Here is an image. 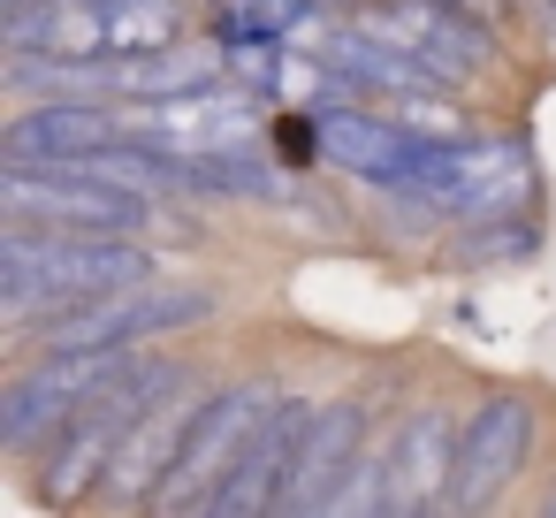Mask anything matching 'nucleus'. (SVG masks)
I'll use <instances>...</instances> for the list:
<instances>
[{"label":"nucleus","instance_id":"nucleus-10","mask_svg":"<svg viewBox=\"0 0 556 518\" xmlns=\"http://www.w3.org/2000/svg\"><path fill=\"white\" fill-rule=\"evenodd\" d=\"M260 130V108L222 92V85H199V92H176V100H146L138 108V138L184 153V161H214V153H244V138Z\"/></svg>","mask_w":556,"mask_h":518},{"label":"nucleus","instance_id":"nucleus-19","mask_svg":"<svg viewBox=\"0 0 556 518\" xmlns=\"http://www.w3.org/2000/svg\"><path fill=\"white\" fill-rule=\"evenodd\" d=\"M533 518H556V488H548V503H541V510H533Z\"/></svg>","mask_w":556,"mask_h":518},{"label":"nucleus","instance_id":"nucleus-1","mask_svg":"<svg viewBox=\"0 0 556 518\" xmlns=\"http://www.w3.org/2000/svg\"><path fill=\"white\" fill-rule=\"evenodd\" d=\"M138 282H153V260L115 229H16L9 222V237H0V298H9L16 320L77 313Z\"/></svg>","mask_w":556,"mask_h":518},{"label":"nucleus","instance_id":"nucleus-14","mask_svg":"<svg viewBox=\"0 0 556 518\" xmlns=\"http://www.w3.org/2000/svg\"><path fill=\"white\" fill-rule=\"evenodd\" d=\"M366 31H381L389 47H404V54H419L442 85H457L472 62H480V31H465V16H450V9H419V0H404V9H381V16H358Z\"/></svg>","mask_w":556,"mask_h":518},{"label":"nucleus","instance_id":"nucleus-15","mask_svg":"<svg viewBox=\"0 0 556 518\" xmlns=\"http://www.w3.org/2000/svg\"><path fill=\"white\" fill-rule=\"evenodd\" d=\"M450 465H457V434L442 412H412L404 434L389 442V510L412 518L434 488H450Z\"/></svg>","mask_w":556,"mask_h":518},{"label":"nucleus","instance_id":"nucleus-8","mask_svg":"<svg viewBox=\"0 0 556 518\" xmlns=\"http://www.w3.org/2000/svg\"><path fill=\"white\" fill-rule=\"evenodd\" d=\"M526 450H533V404L526 396H488L465 427H457V465H450V503L457 510H488L510 480H518V465H526Z\"/></svg>","mask_w":556,"mask_h":518},{"label":"nucleus","instance_id":"nucleus-13","mask_svg":"<svg viewBox=\"0 0 556 518\" xmlns=\"http://www.w3.org/2000/svg\"><path fill=\"white\" fill-rule=\"evenodd\" d=\"M123 138H138V130H123V115H108L92 100H47L9 123V161H85Z\"/></svg>","mask_w":556,"mask_h":518},{"label":"nucleus","instance_id":"nucleus-3","mask_svg":"<svg viewBox=\"0 0 556 518\" xmlns=\"http://www.w3.org/2000/svg\"><path fill=\"white\" fill-rule=\"evenodd\" d=\"M0 206H9L16 229H115V237H130L153 214L138 184H108L85 168H54V161H9Z\"/></svg>","mask_w":556,"mask_h":518},{"label":"nucleus","instance_id":"nucleus-16","mask_svg":"<svg viewBox=\"0 0 556 518\" xmlns=\"http://www.w3.org/2000/svg\"><path fill=\"white\" fill-rule=\"evenodd\" d=\"M313 130H320V153H328V161H343L351 176H374L381 191L419 161V138H404V130L381 123V115H320Z\"/></svg>","mask_w":556,"mask_h":518},{"label":"nucleus","instance_id":"nucleus-17","mask_svg":"<svg viewBox=\"0 0 556 518\" xmlns=\"http://www.w3.org/2000/svg\"><path fill=\"white\" fill-rule=\"evenodd\" d=\"M313 9H320V0H222L214 24H222V39H237V47H267V39L305 31Z\"/></svg>","mask_w":556,"mask_h":518},{"label":"nucleus","instance_id":"nucleus-2","mask_svg":"<svg viewBox=\"0 0 556 518\" xmlns=\"http://www.w3.org/2000/svg\"><path fill=\"white\" fill-rule=\"evenodd\" d=\"M168 381H176V366H161V358H130L100 396H85V404L62 419V450H54V465H47V495H54V503H77L92 480H108L123 434L138 427V412H146Z\"/></svg>","mask_w":556,"mask_h":518},{"label":"nucleus","instance_id":"nucleus-11","mask_svg":"<svg viewBox=\"0 0 556 518\" xmlns=\"http://www.w3.org/2000/svg\"><path fill=\"white\" fill-rule=\"evenodd\" d=\"M358 427H366V412H358L351 396H336V404L313 412V427H305V442H298V465H290L282 518H320V510L336 503V488L358 472Z\"/></svg>","mask_w":556,"mask_h":518},{"label":"nucleus","instance_id":"nucleus-9","mask_svg":"<svg viewBox=\"0 0 556 518\" xmlns=\"http://www.w3.org/2000/svg\"><path fill=\"white\" fill-rule=\"evenodd\" d=\"M206 313H214V298H206V290H153V282H138V290H115V298L77 305V313H70V320H54L47 336H54L62 351H130L138 336L191 328V320H206Z\"/></svg>","mask_w":556,"mask_h":518},{"label":"nucleus","instance_id":"nucleus-6","mask_svg":"<svg viewBox=\"0 0 556 518\" xmlns=\"http://www.w3.org/2000/svg\"><path fill=\"white\" fill-rule=\"evenodd\" d=\"M313 412L298 396L267 404V419L244 434V450L229 457L222 488L206 495L199 518H282V495H290V465H298V442H305Z\"/></svg>","mask_w":556,"mask_h":518},{"label":"nucleus","instance_id":"nucleus-7","mask_svg":"<svg viewBox=\"0 0 556 518\" xmlns=\"http://www.w3.org/2000/svg\"><path fill=\"white\" fill-rule=\"evenodd\" d=\"M123 366H130V351H62V343H54L47 366H31V374L9 381V404H0V434H9L16 450H31V442H39L47 427H62L85 396H100Z\"/></svg>","mask_w":556,"mask_h":518},{"label":"nucleus","instance_id":"nucleus-5","mask_svg":"<svg viewBox=\"0 0 556 518\" xmlns=\"http://www.w3.org/2000/svg\"><path fill=\"white\" fill-rule=\"evenodd\" d=\"M260 419H267V396H260V389H206V396H199V419H191V434H184V450H176V465H168V480H161L168 518H199V510H206V495L222 488L229 457L244 450V434H252Z\"/></svg>","mask_w":556,"mask_h":518},{"label":"nucleus","instance_id":"nucleus-4","mask_svg":"<svg viewBox=\"0 0 556 518\" xmlns=\"http://www.w3.org/2000/svg\"><path fill=\"white\" fill-rule=\"evenodd\" d=\"M396 199H427L442 214H503L526 191V153L518 146H465V138H434L419 146V161L389 184Z\"/></svg>","mask_w":556,"mask_h":518},{"label":"nucleus","instance_id":"nucleus-20","mask_svg":"<svg viewBox=\"0 0 556 518\" xmlns=\"http://www.w3.org/2000/svg\"><path fill=\"white\" fill-rule=\"evenodd\" d=\"M320 9H328V0H320Z\"/></svg>","mask_w":556,"mask_h":518},{"label":"nucleus","instance_id":"nucleus-18","mask_svg":"<svg viewBox=\"0 0 556 518\" xmlns=\"http://www.w3.org/2000/svg\"><path fill=\"white\" fill-rule=\"evenodd\" d=\"M434 9H450V16H465V24H495L503 0H434Z\"/></svg>","mask_w":556,"mask_h":518},{"label":"nucleus","instance_id":"nucleus-12","mask_svg":"<svg viewBox=\"0 0 556 518\" xmlns=\"http://www.w3.org/2000/svg\"><path fill=\"white\" fill-rule=\"evenodd\" d=\"M191 419H199V396H191L184 381H168V389L138 412V427L123 434V450H115V465H108V488H115V495H153V488L168 480V465H176Z\"/></svg>","mask_w":556,"mask_h":518}]
</instances>
